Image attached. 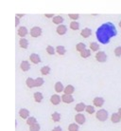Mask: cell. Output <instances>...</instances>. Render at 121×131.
I'll return each instance as SVG.
<instances>
[{
    "label": "cell",
    "mask_w": 121,
    "mask_h": 131,
    "mask_svg": "<svg viewBox=\"0 0 121 131\" xmlns=\"http://www.w3.org/2000/svg\"><path fill=\"white\" fill-rule=\"evenodd\" d=\"M62 102L64 104H71L74 102V97L72 95H67V94H62Z\"/></svg>",
    "instance_id": "obj_14"
},
{
    "label": "cell",
    "mask_w": 121,
    "mask_h": 131,
    "mask_svg": "<svg viewBox=\"0 0 121 131\" xmlns=\"http://www.w3.org/2000/svg\"><path fill=\"white\" fill-rule=\"evenodd\" d=\"M56 49V53L60 56H63L66 53V49L63 46H57Z\"/></svg>",
    "instance_id": "obj_22"
},
{
    "label": "cell",
    "mask_w": 121,
    "mask_h": 131,
    "mask_svg": "<svg viewBox=\"0 0 121 131\" xmlns=\"http://www.w3.org/2000/svg\"><path fill=\"white\" fill-rule=\"evenodd\" d=\"M28 33H29V30L26 29V27H20L18 28V30H17V34L19 36L20 38H25L26 35H28Z\"/></svg>",
    "instance_id": "obj_9"
},
{
    "label": "cell",
    "mask_w": 121,
    "mask_h": 131,
    "mask_svg": "<svg viewBox=\"0 0 121 131\" xmlns=\"http://www.w3.org/2000/svg\"><path fill=\"white\" fill-rule=\"evenodd\" d=\"M117 34L116 28L113 23L107 22L100 25L96 31V37L99 43L103 45H107L110 43L111 39Z\"/></svg>",
    "instance_id": "obj_1"
},
{
    "label": "cell",
    "mask_w": 121,
    "mask_h": 131,
    "mask_svg": "<svg viewBox=\"0 0 121 131\" xmlns=\"http://www.w3.org/2000/svg\"><path fill=\"white\" fill-rule=\"evenodd\" d=\"M19 116L20 118L24 119V120H28L30 117L29 109H26V108H21L19 110Z\"/></svg>",
    "instance_id": "obj_11"
},
{
    "label": "cell",
    "mask_w": 121,
    "mask_h": 131,
    "mask_svg": "<svg viewBox=\"0 0 121 131\" xmlns=\"http://www.w3.org/2000/svg\"><path fill=\"white\" fill-rule=\"evenodd\" d=\"M93 105L95 106V107H98V108H100L103 106V105L105 104V100L102 97H96V98L93 99Z\"/></svg>",
    "instance_id": "obj_6"
},
{
    "label": "cell",
    "mask_w": 121,
    "mask_h": 131,
    "mask_svg": "<svg viewBox=\"0 0 121 131\" xmlns=\"http://www.w3.org/2000/svg\"><path fill=\"white\" fill-rule=\"evenodd\" d=\"M118 25H119V27H120V28H121V20H120V21H119V24H118Z\"/></svg>",
    "instance_id": "obj_43"
},
{
    "label": "cell",
    "mask_w": 121,
    "mask_h": 131,
    "mask_svg": "<svg viewBox=\"0 0 121 131\" xmlns=\"http://www.w3.org/2000/svg\"><path fill=\"white\" fill-rule=\"evenodd\" d=\"M46 53H47L48 55H54L56 53V49L53 46H50V45L46 47Z\"/></svg>",
    "instance_id": "obj_33"
},
{
    "label": "cell",
    "mask_w": 121,
    "mask_h": 131,
    "mask_svg": "<svg viewBox=\"0 0 121 131\" xmlns=\"http://www.w3.org/2000/svg\"><path fill=\"white\" fill-rule=\"evenodd\" d=\"M85 111L87 112V114L89 115H93V114H95L96 110H95V106L94 105H86V108H85Z\"/></svg>",
    "instance_id": "obj_30"
},
{
    "label": "cell",
    "mask_w": 121,
    "mask_h": 131,
    "mask_svg": "<svg viewBox=\"0 0 121 131\" xmlns=\"http://www.w3.org/2000/svg\"><path fill=\"white\" fill-rule=\"evenodd\" d=\"M20 24V19L18 18V17L15 16V27H18Z\"/></svg>",
    "instance_id": "obj_40"
},
{
    "label": "cell",
    "mask_w": 121,
    "mask_h": 131,
    "mask_svg": "<svg viewBox=\"0 0 121 131\" xmlns=\"http://www.w3.org/2000/svg\"><path fill=\"white\" fill-rule=\"evenodd\" d=\"M74 119H75V123L78 124L79 125H84L85 122H86V118H85L84 114H82V113H77Z\"/></svg>",
    "instance_id": "obj_5"
},
{
    "label": "cell",
    "mask_w": 121,
    "mask_h": 131,
    "mask_svg": "<svg viewBox=\"0 0 121 131\" xmlns=\"http://www.w3.org/2000/svg\"><path fill=\"white\" fill-rule=\"evenodd\" d=\"M29 59H30V63H32L34 65H38L41 63V58H40V56L37 54V53H31L29 57Z\"/></svg>",
    "instance_id": "obj_8"
},
{
    "label": "cell",
    "mask_w": 121,
    "mask_h": 131,
    "mask_svg": "<svg viewBox=\"0 0 121 131\" xmlns=\"http://www.w3.org/2000/svg\"><path fill=\"white\" fill-rule=\"evenodd\" d=\"M26 86H28L29 89H33V88H35V79L31 78V77L26 78Z\"/></svg>",
    "instance_id": "obj_24"
},
{
    "label": "cell",
    "mask_w": 121,
    "mask_h": 131,
    "mask_svg": "<svg viewBox=\"0 0 121 131\" xmlns=\"http://www.w3.org/2000/svg\"><path fill=\"white\" fill-rule=\"evenodd\" d=\"M29 129H30V131H40V129H41V125L37 123V124H34V125H30Z\"/></svg>",
    "instance_id": "obj_35"
},
{
    "label": "cell",
    "mask_w": 121,
    "mask_h": 131,
    "mask_svg": "<svg viewBox=\"0 0 121 131\" xmlns=\"http://www.w3.org/2000/svg\"><path fill=\"white\" fill-rule=\"evenodd\" d=\"M85 49H86V45H85L84 43L79 42L76 45V50H77L78 52H82V50H84Z\"/></svg>",
    "instance_id": "obj_29"
},
{
    "label": "cell",
    "mask_w": 121,
    "mask_h": 131,
    "mask_svg": "<svg viewBox=\"0 0 121 131\" xmlns=\"http://www.w3.org/2000/svg\"><path fill=\"white\" fill-rule=\"evenodd\" d=\"M95 59H96V61L98 63H105L107 61V54H106L104 51L99 50L98 52H96Z\"/></svg>",
    "instance_id": "obj_3"
},
{
    "label": "cell",
    "mask_w": 121,
    "mask_h": 131,
    "mask_svg": "<svg viewBox=\"0 0 121 131\" xmlns=\"http://www.w3.org/2000/svg\"><path fill=\"white\" fill-rule=\"evenodd\" d=\"M121 121V117L119 116L117 112L116 113H113L111 115V122L113 124H118V123H120Z\"/></svg>",
    "instance_id": "obj_20"
},
{
    "label": "cell",
    "mask_w": 121,
    "mask_h": 131,
    "mask_svg": "<svg viewBox=\"0 0 121 131\" xmlns=\"http://www.w3.org/2000/svg\"><path fill=\"white\" fill-rule=\"evenodd\" d=\"M79 125L76 123H72L68 125V131H79Z\"/></svg>",
    "instance_id": "obj_32"
},
{
    "label": "cell",
    "mask_w": 121,
    "mask_h": 131,
    "mask_svg": "<svg viewBox=\"0 0 121 131\" xmlns=\"http://www.w3.org/2000/svg\"><path fill=\"white\" fill-rule=\"evenodd\" d=\"M26 124L29 125V126L34 125V124H37V119L35 118V117H32V116H30V117L28 119V120H26Z\"/></svg>",
    "instance_id": "obj_34"
},
{
    "label": "cell",
    "mask_w": 121,
    "mask_h": 131,
    "mask_svg": "<svg viewBox=\"0 0 121 131\" xmlns=\"http://www.w3.org/2000/svg\"><path fill=\"white\" fill-rule=\"evenodd\" d=\"M69 28L72 30H78L79 29V23L78 21H71L69 24Z\"/></svg>",
    "instance_id": "obj_26"
},
{
    "label": "cell",
    "mask_w": 121,
    "mask_h": 131,
    "mask_svg": "<svg viewBox=\"0 0 121 131\" xmlns=\"http://www.w3.org/2000/svg\"><path fill=\"white\" fill-rule=\"evenodd\" d=\"M50 71H51V69H50L49 66H44V67H42L41 69H40V73H41L43 76L48 75L49 73H50Z\"/></svg>",
    "instance_id": "obj_18"
},
{
    "label": "cell",
    "mask_w": 121,
    "mask_h": 131,
    "mask_svg": "<svg viewBox=\"0 0 121 131\" xmlns=\"http://www.w3.org/2000/svg\"><path fill=\"white\" fill-rule=\"evenodd\" d=\"M33 99H34V102L35 103H41L43 101V99H44V96H43V93L42 92H35L34 94H33Z\"/></svg>",
    "instance_id": "obj_23"
},
{
    "label": "cell",
    "mask_w": 121,
    "mask_h": 131,
    "mask_svg": "<svg viewBox=\"0 0 121 131\" xmlns=\"http://www.w3.org/2000/svg\"><path fill=\"white\" fill-rule=\"evenodd\" d=\"M64 20H63V17L61 16V15H55V17L52 19V23L55 24V25H62V22H63Z\"/></svg>",
    "instance_id": "obj_21"
},
{
    "label": "cell",
    "mask_w": 121,
    "mask_h": 131,
    "mask_svg": "<svg viewBox=\"0 0 121 131\" xmlns=\"http://www.w3.org/2000/svg\"><path fill=\"white\" fill-rule=\"evenodd\" d=\"M99 44L97 42H91L90 43V50L92 51H95V52H98L99 51Z\"/></svg>",
    "instance_id": "obj_27"
},
{
    "label": "cell",
    "mask_w": 121,
    "mask_h": 131,
    "mask_svg": "<svg viewBox=\"0 0 121 131\" xmlns=\"http://www.w3.org/2000/svg\"><path fill=\"white\" fill-rule=\"evenodd\" d=\"M15 16L16 17H18V18H23L24 16H25V14H16V15H15Z\"/></svg>",
    "instance_id": "obj_41"
},
{
    "label": "cell",
    "mask_w": 121,
    "mask_h": 131,
    "mask_svg": "<svg viewBox=\"0 0 121 131\" xmlns=\"http://www.w3.org/2000/svg\"><path fill=\"white\" fill-rule=\"evenodd\" d=\"M30 67H31V66H30V63L29 62V61H26V60L22 61L21 64H20V69L24 72L29 71L30 69Z\"/></svg>",
    "instance_id": "obj_10"
},
{
    "label": "cell",
    "mask_w": 121,
    "mask_h": 131,
    "mask_svg": "<svg viewBox=\"0 0 121 131\" xmlns=\"http://www.w3.org/2000/svg\"><path fill=\"white\" fill-rule=\"evenodd\" d=\"M51 120H52L54 123H59L61 121V114L59 112H53L51 114Z\"/></svg>",
    "instance_id": "obj_28"
},
{
    "label": "cell",
    "mask_w": 121,
    "mask_h": 131,
    "mask_svg": "<svg viewBox=\"0 0 121 131\" xmlns=\"http://www.w3.org/2000/svg\"><path fill=\"white\" fill-rule=\"evenodd\" d=\"M42 33H43L42 28H40V27H38V26H35V27H33V28H31L30 31V34L32 38L39 37V36L42 35Z\"/></svg>",
    "instance_id": "obj_4"
},
{
    "label": "cell",
    "mask_w": 121,
    "mask_h": 131,
    "mask_svg": "<svg viewBox=\"0 0 121 131\" xmlns=\"http://www.w3.org/2000/svg\"><path fill=\"white\" fill-rule=\"evenodd\" d=\"M85 108H86V105H85L84 103H79V104H77L75 106V111H77L78 113H82L83 111H85Z\"/></svg>",
    "instance_id": "obj_16"
},
{
    "label": "cell",
    "mask_w": 121,
    "mask_h": 131,
    "mask_svg": "<svg viewBox=\"0 0 121 131\" xmlns=\"http://www.w3.org/2000/svg\"><path fill=\"white\" fill-rule=\"evenodd\" d=\"M50 103L52 104L53 105H58L61 104V102H62V96H60L59 94H53L51 97H50Z\"/></svg>",
    "instance_id": "obj_7"
},
{
    "label": "cell",
    "mask_w": 121,
    "mask_h": 131,
    "mask_svg": "<svg viewBox=\"0 0 121 131\" xmlns=\"http://www.w3.org/2000/svg\"><path fill=\"white\" fill-rule=\"evenodd\" d=\"M45 84V80L43 77H37L35 79V88H40Z\"/></svg>",
    "instance_id": "obj_31"
},
{
    "label": "cell",
    "mask_w": 121,
    "mask_h": 131,
    "mask_svg": "<svg viewBox=\"0 0 121 131\" xmlns=\"http://www.w3.org/2000/svg\"><path fill=\"white\" fill-rule=\"evenodd\" d=\"M19 47L23 49H28L29 48V41H28V39H26V38H20Z\"/></svg>",
    "instance_id": "obj_19"
},
{
    "label": "cell",
    "mask_w": 121,
    "mask_h": 131,
    "mask_svg": "<svg viewBox=\"0 0 121 131\" xmlns=\"http://www.w3.org/2000/svg\"><path fill=\"white\" fill-rule=\"evenodd\" d=\"M79 56H80L82 58L86 59V58H88V57L91 56V50L88 49H85L84 50H82V52H79Z\"/></svg>",
    "instance_id": "obj_25"
},
{
    "label": "cell",
    "mask_w": 121,
    "mask_h": 131,
    "mask_svg": "<svg viewBox=\"0 0 121 131\" xmlns=\"http://www.w3.org/2000/svg\"><path fill=\"white\" fill-rule=\"evenodd\" d=\"M74 92H75V86H74L73 85H67L65 88H64V90H63V94L72 95Z\"/></svg>",
    "instance_id": "obj_15"
},
{
    "label": "cell",
    "mask_w": 121,
    "mask_h": 131,
    "mask_svg": "<svg viewBox=\"0 0 121 131\" xmlns=\"http://www.w3.org/2000/svg\"><path fill=\"white\" fill-rule=\"evenodd\" d=\"M56 32L59 35H64L67 32V27L65 25H60L56 28Z\"/></svg>",
    "instance_id": "obj_12"
},
{
    "label": "cell",
    "mask_w": 121,
    "mask_h": 131,
    "mask_svg": "<svg viewBox=\"0 0 121 131\" xmlns=\"http://www.w3.org/2000/svg\"><path fill=\"white\" fill-rule=\"evenodd\" d=\"M114 53L116 57H120L121 56V46L116 47L115 49H114Z\"/></svg>",
    "instance_id": "obj_36"
},
{
    "label": "cell",
    "mask_w": 121,
    "mask_h": 131,
    "mask_svg": "<svg viewBox=\"0 0 121 131\" xmlns=\"http://www.w3.org/2000/svg\"><path fill=\"white\" fill-rule=\"evenodd\" d=\"M109 117V112L106 109L100 108L98 111L96 112V119L99 122H105L107 121V119Z\"/></svg>",
    "instance_id": "obj_2"
},
{
    "label": "cell",
    "mask_w": 121,
    "mask_h": 131,
    "mask_svg": "<svg viewBox=\"0 0 121 131\" xmlns=\"http://www.w3.org/2000/svg\"><path fill=\"white\" fill-rule=\"evenodd\" d=\"M64 88H65V86H63L62 83H61V82H57L55 85H54V90H55V92L57 93V94L63 92Z\"/></svg>",
    "instance_id": "obj_13"
},
{
    "label": "cell",
    "mask_w": 121,
    "mask_h": 131,
    "mask_svg": "<svg viewBox=\"0 0 121 131\" xmlns=\"http://www.w3.org/2000/svg\"><path fill=\"white\" fill-rule=\"evenodd\" d=\"M117 113H118V114H119V116H120V117H121V107H119V108H118Z\"/></svg>",
    "instance_id": "obj_42"
},
{
    "label": "cell",
    "mask_w": 121,
    "mask_h": 131,
    "mask_svg": "<svg viewBox=\"0 0 121 131\" xmlns=\"http://www.w3.org/2000/svg\"><path fill=\"white\" fill-rule=\"evenodd\" d=\"M45 17H46V18H49V19L52 20L54 17H55V15H54V13H46V14H45Z\"/></svg>",
    "instance_id": "obj_38"
},
{
    "label": "cell",
    "mask_w": 121,
    "mask_h": 131,
    "mask_svg": "<svg viewBox=\"0 0 121 131\" xmlns=\"http://www.w3.org/2000/svg\"><path fill=\"white\" fill-rule=\"evenodd\" d=\"M92 34V30L91 29H89V28H84L83 30L80 31V36L83 37V38H89Z\"/></svg>",
    "instance_id": "obj_17"
},
{
    "label": "cell",
    "mask_w": 121,
    "mask_h": 131,
    "mask_svg": "<svg viewBox=\"0 0 121 131\" xmlns=\"http://www.w3.org/2000/svg\"><path fill=\"white\" fill-rule=\"evenodd\" d=\"M52 131H62V129L61 126H55V127L52 129Z\"/></svg>",
    "instance_id": "obj_39"
},
{
    "label": "cell",
    "mask_w": 121,
    "mask_h": 131,
    "mask_svg": "<svg viewBox=\"0 0 121 131\" xmlns=\"http://www.w3.org/2000/svg\"><path fill=\"white\" fill-rule=\"evenodd\" d=\"M68 17L71 20H73V21H77V20L79 19V14H73V13H70V14H68Z\"/></svg>",
    "instance_id": "obj_37"
}]
</instances>
